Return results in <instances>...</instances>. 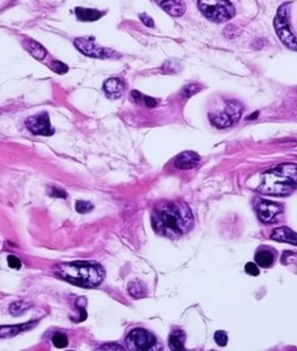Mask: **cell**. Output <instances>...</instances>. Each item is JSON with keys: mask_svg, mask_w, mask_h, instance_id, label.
Masks as SVG:
<instances>
[{"mask_svg": "<svg viewBox=\"0 0 297 351\" xmlns=\"http://www.w3.org/2000/svg\"><path fill=\"white\" fill-rule=\"evenodd\" d=\"M154 230L167 238H179L194 226L192 211L183 201H162L151 215Z\"/></svg>", "mask_w": 297, "mask_h": 351, "instance_id": "1", "label": "cell"}, {"mask_svg": "<svg viewBox=\"0 0 297 351\" xmlns=\"http://www.w3.org/2000/svg\"><path fill=\"white\" fill-rule=\"evenodd\" d=\"M59 278L83 288H95L104 280V268L95 262H68L55 266Z\"/></svg>", "mask_w": 297, "mask_h": 351, "instance_id": "2", "label": "cell"}, {"mask_svg": "<svg viewBox=\"0 0 297 351\" xmlns=\"http://www.w3.org/2000/svg\"><path fill=\"white\" fill-rule=\"evenodd\" d=\"M297 188V165L288 163L263 174L258 191L270 196H288Z\"/></svg>", "mask_w": 297, "mask_h": 351, "instance_id": "3", "label": "cell"}, {"mask_svg": "<svg viewBox=\"0 0 297 351\" xmlns=\"http://www.w3.org/2000/svg\"><path fill=\"white\" fill-rule=\"evenodd\" d=\"M198 7L201 14L211 21L224 23L234 17V5L229 0H198Z\"/></svg>", "mask_w": 297, "mask_h": 351, "instance_id": "4", "label": "cell"}, {"mask_svg": "<svg viewBox=\"0 0 297 351\" xmlns=\"http://www.w3.org/2000/svg\"><path fill=\"white\" fill-rule=\"evenodd\" d=\"M289 7H291L289 3L280 5L278 14L275 16L274 27L284 45L297 51V37L293 34L289 27Z\"/></svg>", "mask_w": 297, "mask_h": 351, "instance_id": "5", "label": "cell"}, {"mask_svg": "<svg viewBox=\"0 0 297 351\" xmlns=\"http://www.w3.org/2000/svg\"><path fill=\"white\" fill-rule=\"evenodd\" d=\"M242 113V105L235 101V100H229L226 101V108L222 112L213 113L209 115L211 122L217 128H228L238 121L239 117Z\"/></svg>", "mask_w": 297, "mask_h": 351, "instance_id": "6", "label": "cell"}, {"mask_svg": "<svg viewBox=\"0 0 297 351\" xmlns=\"http://www.w3.org/2000/svg\"><path fill=\"white\" fill-rule=\"evenodd\" d=\"M74 45L77 46V49L83 53L87 57H92V58H111V57H115V51L113 50L105 49V48H101L99 46L96 42H95L94 38H86V37H79V38H75L74 40Z\"/></svg>", "mask_w": 297, "mask_h": 351, "instance_id": "7", "label": "cell"}, {"mask_svg": "<svg viewBox=\"0 0 297 351\" xmlns=\"http://www.w3.org/2000/svg\"><path fill=\"white\" fill-rule=\"evenodd\" d=\"M155 342V337L145 329H133L126 337L128 347L134 350H150Z\"/></svg>", "mask_w": 297, "mask_h": 351, "instance_id": "8", "label": "cell"}, {"mask_svg": "<svg viewBox=\"0 0 297 351\" xmlns=\"http://www.w3.org/2000/svg\"><path fill=\"white\" fill-rule=\"evenodd\" d=\"M25 125L33 134L37 135H53L54 131L50 125L49 115L48 112H41L36 116L29 117L25 122Z\"/></svg>", "mask_w": 297, "mask_h": 351, "instance_id": "9", "label": "cell"}, {"mask_svg": "<svg viewBox=\"0 0 297 351\" xmlns=\"http://www.w3.org/2000/svg\"><path fill=\"white\" fill-rule=\"evenodd\" d=\"M257 212L258 216L263 222H272L281 212V207L272 201H261L258 204Z\"/></svg>", "mask_w": 297, "mask_h": 351, "instance_id": "10", "label": "cell"}, {"mask_svg": "<svg viewBox=\"0 0 297 351\" xmlns=\"http://www.w3.org/2000/svg\"><path fill=\"white\" fill-rule=\"evenodd\" d=\"M200 163V157L195 151H183L174 159V165L180 170H191Z\"/></svg>", "mask_w": 297, "mask_h": 351, "instance_id": "11", "label": "cell"}, {"mask_svg": "<svg viewBox=\"0 0 297 351\" xmlns=\"http://www.w3.org/2000/svg\"><path fill=\"white\" fill-rule=\"evenodd\" d=\"M124 82L118 78H111L108 81L104 82L103 90L104 94L108 96L109 99H118L124 94Z\"/></svg>", "mask_w": 297, "mask_h": 351, "instance_id": "12", "label": "cell"}, {"mask_svg": "<svg viewBox=\"0 0 297 351\" xmlns=\"http://www.w3.org/2000/svg\"><path fill=\"white\" fill-rule=\"evenodd\" d=\"M158 5H161L167 14L174 17L183 16L185 12V4L183 0H155Z\"/></svg>", "mask_w": 297, "mask_h": 351, "instance_id": "13", "label": "cell"}, {"mask_svg": "<svg viewBox=\"0 0 297 351\" xmlns=\"http://www.w3.org/2000/svg\"><path fill=\"white\" fill-rule=\"evenodd\" d=\"M271 239L279 241V242L291 243V245H296L297 246V233H295V232H293L292 229H289V228H285V226L275 229L274 232L271 233Z\"/></svg>", "mask_w": 297, "mask_h": 351, "instance_id": "14", "label": "cell"}, {"mask_svg": "<svg viewBox=\"0 0 297 351\" xmlns=\"http://www.w3.org/2000/svg\"><path fill=\"white\" fill-rule=\"evenodd\" d=\"M24 48H25V50H27L32 57H34V58L38 59V61L45 59L46 55H48V51H46L45 48L33 40L24 41Z\"/></svg>", "mask_w": 297, "mask_h": 351, "instance_id": "15", "label": "cell"}, {"mask_svg": "<svg viewBox=\"0 0 297 351\" xmlns=\"http://www.w3.org/2000/svg\"><path fill=\"white\" fill-rule=\"evenodd\" d=\"M75 15L79 21H87V23H92V21H98L101 16L103 12H100L98 9H90V8H82L77 7L75 8Z\"/></svg>", "mask_w": 297, "mask_h": 351, "instance_id": "16", "label": "cell"}, {"mask_svg": "<svg viewBox=\"0 0 297 351\" xmlns=\"http://www.w3.org/2000/svg\"><path fill=\"white\" fill-rule=\"evenodd\" d=\"M275 262V254L274 251H271L268 249H262L259 251L255 254V263H257L259 267H271L274 265Z\"/></svg>", "mask_w": 297, "mask_h": 351, "instance_id": "17", "label": "cell"}, {"mask_svg": "<svg viewBox=\"0 0 297 351\" xmlns=\"http://www.w3.org/2000/svg\"><path fill=\"white\" fill-rule=\"evenodd\" d=\"M34 325V322H29V324H23V325H16V326H1V332H0V337L1 338H9L12 335L21 333L23 330L31 329Z\"/></svg>", "mask_w": 297, "mask_h": 351, "instance_id": "18", "label": "cell"}, {"mask_svg": "<svg viewBox=\"0 0 297 351\" xmlns=\"http://www.w3.org/2000/svg\"><path fill=\"white\" fill-rule=\"evenodd\" d=\"M184 334L182 332H176L168 338V345L174 350H182V349H184Z\"/></svg>", "mask_w": 297, "mask_h": 351, "instance_id": "19", "label": "cell"}, {"mask_svg": "<svg viewBox=\"0 0 297 351\" xmlns=\"http://www.w3.org/2000/svg\"><path fill=\"white\" fill-rule=\"evenodd\" d=\"M128 292L135 299H140V297H144L146 295V289H145L144 284L140 283V282H133L128 285Z\"/></svg>", "mask_w": 297, "mask_h": 351, "instance_id": "20", "label": "cell"}, {"mask_svg": "<svg viewBox=\"0 0 297 351\" xmlns=\"http://www.w3.org/2000/svg\"><path fill=\"white\" fill-rule=\"evenodd\" d=\"M28 308H29V304L24 301H16L14 304H11L9 306V312H11V315L14 316H21L23 313L28 311Z\"/></svg>", "mask_w": 297, "mask_h": 351, "instance_id": "21", "label": "cell"}, {"mask_svg": "<svg viewBox=\"0 0 297 351\" xmlns=\"http://www.w3.org/2000/svg\"><path fill=\"white\" fill-rule=\"evenodd\" d=\"M51 341H53V345H54L55 347H58V349L66 347L68 343L67 337L62 333H55L54 335H53V338H51Z\"/></svg>", "mask_w": 297, "mask_h": 351, "instance_id": "22", "label": "cell"}, {"mask_svg": "<svg viewBox=\"0 0 297 351\" xmlns=\"http://www.w3.org/2000/svg\"><path fill=\"white\" fill-rule=\"evenodd\" d=\"M75 209H77L78 213L83 215V213H87V212L92 211V209H94V205H92L91 203H88V201H83V200H79V201H77V203H75Z\"/></svg>", "mask_w": 297, "mask_h": 351, "instance_id": "23", "label": "cell"}, {"mask_svg": "<svg viewBox=\"0 0 297 351\" xmlns=\"http://www.w3.org/2000/svg\"><path fill=\"white\" fill-rule=\"evenodd\" d=\"M201 88H203V87L200 86V84H188V86H185L184 88L182 90V95H184L185 98H189V96H192V95L198 94Z\"/></svg>", "mask_w": 297, "mask_h": 351, "instance_id": "24", "label": "cell"}, {"mask_svg": "<svg viewBox=\"0 0 297 351\" xmlns=\"http://www.w3.org/2000/svg\"><path fill=\"white\" fill-rule=\"evenodd\" d=\"M214 341L218 346H226L228 343V334L224 330H218L214 333Z\"/></svg>", "mask_w": 297, "mask_h": 351, "instance_id": "25", "label": "cell"}, {"mask_svg": "<svg viewBox=\"0 0 297 351\" xmlns=\"http://www.w3.org/2000/svg\"><path fill=\"white\" fill-rule=\"evenodd\" d=\"M51 70L57 72V74H65V72H67L68 67L67 65H65V63L59 62V61H54V62H51Z\"/></svg>", "mask_w": 297, "mask_h": 351, "instance_id": "26", "label": "cell"}, {"mask_svg": "<svg viewBox=\"0 0 297 351\" xmlns=\"http://www.w3.org/2000/svg\"><path fill=\"white\" fill-rule=\"evenodd\" d=\"M245 271L248 275H251V276H258L259 275V266L255 262H248L246 267H245Z\"/></svg>", "mask_w": 297, "mask_h": 351, "instance_id": "27", "label": "cell"}, {"mask_svg": "<svg viewBox=\"0 0 297 351\" xmlns=\"http://www.w3.org/2000/svg\"><path fill=\"white\" fill-rule=\"evenodd\" d=\"M7 262H8L9 267L15 268V270H18V268L21 267V262H20V259H18L17 257H15V255H9Z\"/></svg>", "mask_w": 297, "mask_h": 351, "instance_id": "28", "label": "cell"}, {"mask_svg": "<svg viewBox=\"0 0 297 351\" xmlns=\"http://www.w3.org/2000/svg\"><path fill=\"white\" fill-rule=\"evenodd\" d=\"M50 196H53V198H62V199H66L67 198V194L63 191V189H59V188H55V187H53V188H50Z\"/></svg>", "mask_w": 297, "mask_h": 351, "instance_id": "29", "label": "cell"}, {"mask_svg": "<svg viewBox=\"0 0 297 351\" xmlns=\"http://www.w3.org/2000/svg\"><path fill=\"white\" fill-rule=\"evenodd\" d=\"M145 103V105L148 107V108H154V107H157V101H155V99H153V98H148V96H141V99Z\"/></svg>", "mask_w": 297, "mask_h": 351, "instance_id": "30", "label": "cell"}, {"mask_svg": "<svg viewBox=\"0 0 297 351\" xmlns=\"http://www.w3.org/2000/svg\"><path fill=\"white\" fill-rule=\"evenodd\" d=\"M140 20L145 24V25H146V27H148V28H153L154 27V20L151 17H150L148 15L141 14L140 15Z\"/></svg>", "mask_w": 297, "mask_h": 351, "instance_id": "31", "label": "cell"}, {"mask_svg": "<svg viewBox=\"0 0 297 351\" xmlns=\"http://www.w3.org/2000/svg\"><path fill=\"white\" fill-rule=\"evenodd\" d=\"M101 350H124V347L120 346V345H113V343H109V345H103L100 347Z\"/></svg>", "mask_w": 297, "mask_h": 351, "instance_id": "32", "label": "cell"}]
</instances>
